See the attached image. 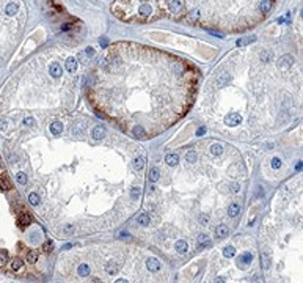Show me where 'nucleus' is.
<instances>
[{"label":"nucleus","mask_w":303,"mask_h":283,"mask_svg":"<svg viewBox=\"0 0 303 283\" xmlns=\"http://www.w3.org/2000/svg\"><path fill=\"white\" fill-rule=\"evenodd\" d=\"M163 16L210 32H243L262 22L275 0H160Z\"/></svg>","instance_id":"obj_1"},{"label":"nucleus","mask_w":303,"mask_h":283,"mask_svg":"<svg viewBox=\"0 0 303 283\" xmlns=\"http://www.w3.org/2000/svg\"><path fill=\"white\" fill-rule=\"evenodd\" d=\"M229 82H231V74H229L228 71H223V72H220L218 76H215V79H214V87L215 88H225Z\"/></svg>","instance_id":"obj_2"},{"label":"nucleus","mask_w":303,"mask_h":283,"mask_svg":"<svg viewBox=\"0 0 303 283\" xmlns=\"http://www.w3.org/2000/svg\"><path fill=\"white\" fill-rule=\"evenodd\" d=\"M77 68H79V61H77L76 57H68L65 60V69L69 72V74H74V72L77 71Z\"/></svg>","instance_id":"obj_3"},{"label":"nucleus","mask_w":303,"mask_h":283,"mask_svg":"<svg viewBox=\"0 0 303 283\" xmlns=\"http://www.w3.org/2000/svg\"><path fill=\"white\" fill-rule=\"evenodd\" d=\"M240 121H242V116L239 115V113H229V115H226V118H225V124L229 126V127L239 126V123H240Z\"/></svg>","instance_id":"obj_4"},{"label":"nucleus","mask_w":303,"mask_h":283,"mask_svg":"<svg viewBox=\"0 0 303 283\" xmlns=\"http://www.w3.org/2000/svg\"><path fill=\"white\" fill-rule=\"evenodd\" d=\"M251 261H253V255H251L250 252H245V253H242V255H239V258H237V264H239L240 267L248 266V264H251Z\"/></svg>","instance_id":"obj_5"},{"label":"nucleus","mask_w":303,"mask_h":283,"mask_svg":"<svg viewBox=\"0 0 303 283\" xmlns=\"http://www.w3.org/2000/svg\"><path fill=\"white\" fill-rule=\"evenodd\" d=\"M30 222H32V217H30V214L27 212V211H22V212H19V216H17V225H19L21 228H24V226H29L30 225Z\"/></svg>","instance_id":"obj_6"},{"label":"nucleus","mask_w":303,"mask_h":283,"mask_svg":"<svg viewBox=\"0 0 303 283\" xmlns=\"http://www.w3.org/2000/svg\"><path fill=\"white\" fill-rule=\"evenodd\" d=\"M174 249H176V252L179 255H184L189 250V244L184 239H179V241H176V244H174Z\"/></svg>","instance_id":"obj_7"},{"label":"nucleus","mask_w":303,"mask_h":283,"mask_svg":"<svg viewBox=\"0 0 303 283\" xmlns=\"http://www.w3.org/2000/svg\"><path fill=\"white\" fill-rule=\"evenodd\" d=\"M228 233H229V230H228V226H226V225H218V226L215 228V236H217L218 239L226 238Z\"/></svg>","instance_id":"obj_8"},{"label":"nucleus","mask_w":303,"mask_h":283,"mask_svg":"<svg viewBox=\"0 0 303 283\" xmlns=\"http://www.w3.org/2000/svg\"><path fill=\"white\" fill-rule=\"evenodd\" d=\"M209 151H210L212 156H222L225 150H223V147L220 143H212V145H210V148H209Z\"/></svg>","instance_id":"obj_9"},{"label":"nucleus","mask_w":303,"mask_h":283,"mask_svg":"<svg viewBox=\"0 0 303 283\" xmlns=\"http://www.w3.org/2000/svg\"><path fill=\"white\" fill-rule=\"evenodd\" d=\"M239 212H240V206H239V203H231L228 206V216L229 217H236Z\"/></svg>","instance_id":"obj_10"},{"label":"nucleus","mask_w":303,"mask_h":283,"mask_svg":"<svg viewBox=\"0 0 303 283\" xmlns=\"http://www.w3.org/2000/svg\"><path fill=\"white\" fill-rule=\"evenodd\" d=\"M165 162H167L170 167H174V165H176V164L179 162L178 154H174V153H170V154H167V157H165Z\"/></svg>","instance_id":"obj_11"},{"label":"nucleus","mask_w":303,"mask_h":283,"mask_svg":"<svg viewBox=\"0 0 303 283\" xmlns=\"http://www.w3.org/2000/svg\"><path fill=\"white\" fill-rule=\"evenodd\" d=\"M50 132H52L53 135L61 134V132H63V123H60V121H53V123L50 124Z\"/></svg>","instance_id":"obj_12"},{"label":"nucleus","mask_w":303,"mask_h":283,"mask_svg":"<svg viewBox=\"0 0 303 283\" xmlns=\"http://www.w3.org/2000/svg\"><path fill=\"white\" fill-rule=\"evenodd\" d=\"M137 223L141 225V226H148L151 223V219L148 214H138V217H137Z\"/></svg>","instance_id":"obj_13"},{"label":"nucleus","mask_w":303,"mask_h":283,"mask_svg":"<svg viewBox=\"0 0 303 283\" xmlns=\"http://www.w3.org/2000/svg\"><path fill=\"white\" fill-rule=\"evenodd\" d=\"M134 135L137 137V139H141V140L148 139V134L145 132L143 126H135V129H134Z\"/></svg>","instance_id":"obj_14"},{"label":"nucleus","mask_w":303,"mask_h":283,"mask_svg":"<svg viewBox=\"0 0 303 283\" xmlns=\"http://www.w3.org/2000/svg\"><path fill=\"white\" fill-rule=\"evenodd\" d=\"M22 266H24V261H22L21 258H13V261L10 263V269H11L13 272L19 271V269H21Z\"/></svg>","instance_id":"obj_15"},{"label":"nucleus","mask_w":303,"mask_h":283,"mask_svg":"<svg viewBox=\"0 0 303 283\" xmlns=\"http://www.w3.org/2000/svg\"><path fill=\"white\" fill-rule=\"evenodd\" d=\"M104 135H105V129H104V127L102 126H96L94 131H93V139L100 140V139H104Z\"/></svg>","instance_id":"obj_16"},{"label":"nucleus","mask_w":303,"mask_h":283,"mask_svg":"<svg viewBox=\"0 0 303 283\" xmlns=\"http://www.w3.org/2000/svg\"><path fill=\"white\" fill-rule=\"evenodd\" d=\"M148 269L149 271H159L160 269V261L157 258H149L148 260Z\"/></svg>","instance_id":"obj_17"},{"label":"nucleus","mask_w":303,"mask_h":283,"mask_svg":"<svg viewBox=\"0 0 303 283\" xmlns=\"http://www.w3.org/2000/svg\"><path fill=\"white\" fill-rule=\"evenodd\" d=\"M160 178V171H159V168H155V167H152L151 170H149V181H152V182H155Z\"/></svg>","instance_id":"obj_18"},{"label":"nucleus","mask_w":303,"mask_h":283,"mask_svg":"<svg viewBox=\"0 0 303 283\" xmlns=\"http://www.w3.org/2000/svg\"><path fill=\"white\" fill-rule=\"evenodd\" d=\"M77 274H79L80 277H88V274H90V267H88V264H80L79 269H77Z\"/></svg>","instance_id":"obj_19"},{"label":"nucleus","mask_w":303,"mask_h":283,"mask_svg":"<svg viewBox=\"0 0 303 283\" xmlns=\"http://www.w3.org/2000/svg\"><path fill=\"white\" fill-rule=\"evenodd\" d=\"M196 159H198L196 151H189V153L186 154V160H187V164H195Z\"/></svg>","instance_id":"obj_20"},{"label":"nucleus","mask_w":303,"mask_h":283,"mask_svg":"<svg viewBox=\"0 0 303 283\" xmlns=\"http://www.w3.org/2000/svg\"><path fill=\"white\" fill-rule=\"evenodd\" d=\"M198 242H199V245H201V249H203V247H206V245L210 244V239H209L207 234H199V236H198Z\"/></svg>","instance_id":"obj_21"},{"label":"nucleus","mask_w":303,"mask_h":283,"mask_svg":"<svg viewBox=\"0 0 303 283\" xmlns=\"http://www.w3.org/2000/svg\"><path fill=\"white\" fill-rule=\"evenodd\" d=\"M105 271H107V274H110V275H113V274H116V272H118V264H116V263L105 264Z\"/></svg>","instance_id":"obj_22"},{"label":"nucleus","mask_w":303,"mask_h":283,"mask_svg":"<svg viewBox=\"0 0 303 283\" xmlns=\"http://www.w3.org/2000/svg\"><path fill=\"white\" fill-rule=\"evenodd\" d=\"M36 260H38V252L36 250H30L29 253H27V261H29L30 264L36 263Z\"/></svg>","instance_id":"obj_23"},{"label":"nucleus","mask_w":303,"mask_h":283,"mask_svg":"<svg viewBox=\"0 0 303 283\" xmlns=\"http://www.w3.org/2000/svg\"><path fill=\"white\" fill-rule=\"evenodd\" d=\"M10 189H11L10 181H8L5 176H2L0 178V190H10Z\"/></svg>","instance_id":"obj_24"},{"label":"nucleus","mask_w":303,"mask_h":283,"mask_svg":"<svg viewBox=\"0 0 303 283\" xmlns=\"http://www.w3.org/2000/svg\"><path fill=\"white\" fill-rule=\"evenodd\" d=\"M145 167V159L143 157H135L134 159V168L135 170H143Z\"/></svg>","instance_id":"obj_25"},{"label":"nucleus","mask_w":303,"mask_h":283,"mask_svg":"<svg viewBox=\"0 0 303 283\" xmlns=\"http://www.w3.org/2000/svg\"><path fill=\"white\" fill-rule=\"evenodd\" d=\"M223 255H225L226 258H231V257H234V255H236V249L233 247V245H228V247L223 250Z\"/></svg>","instance_id":"obj_26"},{"label":"nucleus","mask_w":303,"mask_h":283,"mask_svg":"<svg viewBox=\"0 0 303 283\" xmlns=\"http://www.w3.org/2000/svg\"><path fill=\"white\" fill-rule=\"evenodd\" d=\"M16 179H17V182H19V184H27V181H29V178H27V175H25V173H17V176H16Z\"/></svg>","instance_id":"obj_27"},{"label":"nucleus","mask_w":303,"mask_h":283,"mask_svg":"<svg viewBox=\"0 0 303 283\" xmlns=\"http://www.w3.org/2000/svg\"><path fill=\"white\" fill-rule=\"evenodd\" d=\"M29 202H30V205H33V206L39 205V197H38V194H30V195H29Z\"/></svg>","instance_id":"obj_28"},{"label":"nucleus","mask_w":303,"mask_h":283,"mask_svg":"<svg viewBox=\"0 0 303 283\" xmlns=\"http://www.w3.org/2000/svg\"><path fill=\"white\" fill-rule=\"evenodd\" d=\"M8 263V253L5 250H0V266H5Z\"/></svg>","instance_id":"obj_29"},{"label":"nucleus","mask_w":303,"mask_h":283,"mask_svg":"<svg viewBox=\"0 0 303 283\" xmlns=\"http://www.w3.org/2000/svg\"><path fill=\"white\" fill-rule=\"evenodd\" d=\"M261 263H262V267H264V269H269V266H270V260H269L267 255H262V257H261Z\"/></svg>","instance_id":"obj_30"},{"label":"nucleus","mask_w":303,"mask_h":283,"mask_svg":"<svg viewBox=\"0 0 303 283\" xmlns=\"http://www.w3.org/2000/svg\"><path fill=\"white\" fill-rule=\"evenodd\" d=\"M140 192H141V190H140V187H134V189L131 190V195H132V198H134V200H137V198L140 197Z\"/></svg>","instance_id":"obj_31"},{"label":"nucleus","mask_w":303,"mask_h":283,"mask_svg":"<svg viewBox=\"0 0 303 283\" xmlns=\"http://www.w3.org/2000/svg\"><path fill=\"white\" fill-rule=\"evenodd\" d=\"M281 167V159L280 157H273L272 159V168H280Z\"/></svg>","instance_id":"obj_32"},{"label":"nucleus","mask_w":303,"mask_h":283,"mask_svg":"<svg viewBox=\"0 0 303 283\" xmlns=\"http://www.w3.org/2000/svg\"><path fill=\"white\" fill-rule=\"evenodd\" d=\"M24 126H35V120H33V118H30V116L24 118Z\"/></svg>","instance_id":"obj_33"},{"label":"nucleus","mask_w":303,"mask_h":283,"mask_svg":"<svg viewBox=\"0 0 303 283\" xmlns=\"http://www.w3.org/2000/svg\"><path fill=\"white\" fill-rule=\"evenodd\" d=\"M52 247H53V245H52V242H50V241H47V242H46V244L43 245V250H44V252H50V250H52Z\"/></svg>","instance_id":"obj_34"},{"label":"nucleus","mask_w":303,"mask_h":283,"mask_svg":"<svg viewBox=\"0 0 303 283\" xmlns=\"http://www.w3.org/2000/svg\"><path fill=\"white\" fill-rule=\"evenodd\" d=\"M63 231H65L66 234H71V233H74V226H72V225H66L65 228H63Z\"/></svg>","instance_id":"obj_35"},{"label":"nucleus","mask_w":303,"mask_h":283,"mask_svg":"<svg viewBox=\"0 0 303 283\" xmlns=\"http://www.w3.org/2000/svg\"><path fill=\"white\" fill-rule=\"evenodd\" d=\"M231 192L233 194H239V192H240V184H233L231 186Z\"/></svg>","instance_id":"obj_36"},{"label":"nucleus","mask_w":303,"mask_h":283,"mask_svg":"<svg viewBox=\"0 0 303 283\" xmlns=\"http://www.w3.org/2000/svg\"><path fill=\"white\" fill-rule=\"evenodd\" d=\"M199 222H201V223H207V222H209V217H207L206 214H201V216H199Z\"/></svg>","instance_id":"obj_37"},{"label":"nucleus","mask_w":303,"mask_h":283,"mask_svg":"<svg viewBox=\"0 0 303 283\" xmlns=\"http://www.w3.org/2000/svg\"><path fill=\"white\" fill-rule=\"evenodd\" d=\"M0 127H2V129H6V127H8V121H6V120H2V123H0Z\"/></svg>","instance_id":"obj_38"},{"label":"nucleus","mask_w":303,"mask_h":283,"mask_svg":"<svg viewBox=\"0 0 303 283\" xmlns=\"http://www.w3.org/2000/svg\"><path fill=\"white\" fill-rule=\"evenodd\" d=\"M206 132V127H199V129L196 131V135H203Z\"/></svg>","instance_id":"obj_39"},{"label":"nucleus","mask_w":303,"mask_h":283,"mask_svg":"<svg viewBox=\"0 0 303 283\" xmlns=\"http://www.w3.org/2000/svg\"><path fill=\"white\" fill-rule=\"evenodd\" d=\"M0 167H2V164H0Z\"/></svg>","instance_id":"obj_40"}]
</instances>
